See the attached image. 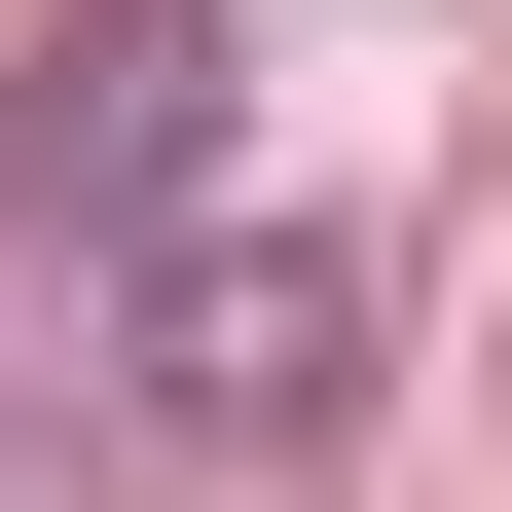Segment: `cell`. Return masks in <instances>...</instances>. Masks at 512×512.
Instances as JSON below:
<instances>
[{
    "instance_id": "obj_2",
    "label": "cell",
    "mask_w": 512,
    "mask_h": 512,
    "mask_svg": "<svg viewBox=\"0 0 512 512\" xmlns=\"http://www.w3.org/2000/svg\"><path fill=\"white\" fill-rule=\"evenodd\" d=\"M366 330H403L366 256H293V220L220 256V220H183V256H147V476H293V439L366 403Z\"/></svg>"
},
{
    "instance_id": "obj_1",
    "label": "cell",
    "mask_w": 512,
    "mask_h": 512,
    "mask_svg": "<svg viewBox=\"0 0 512 512\" xmlns=\"http://www.w3.org/2000/svg\"><path fill=\"white\" fill-rule=\"evenodd\" d=\"M0 220L74 256V293H147V256L220 220V0H37V110H0Z\"/></svg>"
}]
</instances>
